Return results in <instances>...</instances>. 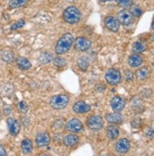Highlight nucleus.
I'll return each mask as SVG.
<instances>
[{
	"instance_id": "obj_1",
	"label": "nucleus",
	"mask_w": 154,
	"mask_h": 156,
	"mask_svg": "<svg viewBox=\"0 0 154 156\" xmlns=\"http://www.w3.org/2000/svg\"><path fill=\"white\" fill-rule=\"evenodd\" d=\"M74 36L71 33H65L63 34L61 37L58 40L56 47H55V51L58 55H62L69 51V49L72 48V45L74 44Z\"/></svg>"
},
{
	"instance_id": "obj_30",
	"label": "nucleus",
	"mask_w": 154,
	"mask_h": 156,
	"mask_svg": "<svg viewBox=\"0 0 154 156\" xmlns=\"http://www.w3.org/2000/svg\"><path fill=\"white\" fill-rule=\"evenodd\" d=\"M131 14L133 16H136V17L141 16L142 13H143L142 10H141V9L138 6H133V5L131 7Z\"/></svg>"
},
{
	"instance_id": "obj_3",
	"label": "nucleus",
	"mask_w": 154,
	"mask_h": 156,
	"mask_svg": "<svg viewBox=\"0 0 154 156\" xmlns=\"http://www.w3.org/2000/svg\"><path fill=\"white\" fill-rule=\"evenodd\" d=\"M69 97L67 95L65 94H60V95H56V96H53L50 98V101L49 104L50 106L55 109V110H61V109H65L68 103H69Z\"/></svg>"
},
{
	"instance_id": "obj_19",
	"label": "nucleus",
	"mask_w": 154,
	"mask_h": 156,
	"mask_svg": "<svg viewBox=\"0 0 154 156\" xmlns=\"http://www.w3.org/2000/svg\"><path fill=\"white\" fill-rule=\"evenodd\" d=\"M21 150L24 154H30L33 150V144L32 141L29 138L24 139L21 143Z\"/></svg>"
},
{
	"instance_id": "obj_9",
	"label": "nucleus",
	"mask_w": 154,
	"mask_h": 156,
	"mask_svg": "<svg viewBox=\"0 0 154 156\" xmlns=\"http://www.w3.org/2000/svg\"><path fill=\"white\" fill-rule=\"evenodd\" d=\"M104 24L107 29L113 32H116L119 30L120 23L118 20H117V18H115L114 16H107L104 20Z\"/></svg>"
},
{
	"instance_id": "obj_26",
	"label": "nucleus",
	"mask_w": 154,
	"mask_h": 156,
	"mask_svg": "<svg viewBox=\"0 0 154 156\" xmlns=\"http://www.w3.org/2000/svg\"><path fill=\"white\" fill-rule=\"evenodd\" d=\"M114 1L121 8H124V9L131 8L133 5V0H114Z\"/></svg>"
},
{
	"instance_id": "obj_20",
	"label": "nucleus",
	"mask_w": 154,
	"mask_h": 156,
	"mask_svg": "<svg viewBox=\"0 0 154 156\" xmlns=\"http://www.w3.org/2000/svg\"><path fill=\"white\" fill-rule=\"evenodd\" d=\"M18 68H20L21 70H29L31 67V62L24 57H19L16 61Z\"/></svg>"
},
{
	"instance_id": "obj_21",
	"label": "nucleus",
	"mask_w": 154,
	"mask_h": 156,
	"mask_svg": "<svg viewBox=\"0 0 154 156\" xmlns=\"http://www.w3.org/2000/svg\"><path fill=\"white\" fill-rule=\"evenodd\" d=\"M135 75H136V77L139 80H144L150 76V71L148 67L143 66V67L137 69V71L135 72Z\"/></svg>"
},
{
	"instance_id": "obj_36",
	"label": "nucleus",
	"mask_w": 154,
	"mask_h": 156,
	"mask_svg": "<svg viewBox=\"0 0 154 156\" xmlns=\"http://www.w3.org/2000/svg\"><path fill=\"white\" fill-rule=\"evenodd\" d=\"M101 2H108V1H110V0H100Z\"/></svg>"
},
{
	"instance_id": "obj_5",
	"label": "nucleus",
	"mask_w": 154,
	"mask_h": 156,
	"mask_svg": "<svg viewBox=\"0 0 154 156\" xmlns=\"http://www.w3.org/2000/svg\"><path fill=\"white\" fill-rule=\"evenodd\" d=\"M86 125L90 130L99 131L104 126V120L100 115H91L87 118Z\"/></svg>"
},
{
	"instance_id": "obj_24",
	"label": "nucleus",
	"mask_w": 154,
	"mask_h": 156,
	"mask_svg": "<svg viewBox=\"0 0 154 156\" xmlns=\"http://www.w3.org/2000/svg\"><path fill=\"white\" fill-rule=\"evenodd\" d=\"M146 49H147V44L142 42H135L132 44V51L134 53L140 54L146 51Z\"/></svg>"
},
{
	"instance_id": "obj_27",
	"label": "nucleus",
	"mask_w": 154,
	"mask_h": 156,
	"mask_svg": "<svg viewBox=\"0 0 154 156\" xmlns=\"http://www.w3.org/2000/svg\"><path fill=\"white\" fill-rule=\"evenodd\" d=\"M26 2V0H10L9 1V6L12 9H15V8L22 7Z\"/></svg>"
},
{
	"instance_id": "obj_25",
	"label": "nucleus",
	"mask_w": 154,
	"mask_h": 156,
	"mask_svg": "<svg viewBox=\"0 0 154 156\" xmlns=\"http://www.w3.org/2000/svg\"><path fill=\"white\" fill-rule=\"evenodd\" d=\"M77 63H78L79 68L81 71H86L88 69V67H89V61L86 58H84V57L79 58L78 60V62H77Z\"/></svg>"
},
{
	"instance_id": "obj_12",
	"label": "nucleus",
	"mask_w": 154,
	"mask_h": 156,
	"mask_svg": "<svg viewBox=\"0 0 154 156\" xmlns=\"http://www.w3.org/2000/svg\"><path fill=\"white\" fill-rule=\"evenodd\" d=\"M50 136L47 133L44 132V133H39L36 135L35 142L39 148H43V147H47L50 144Z\"/></svg>"
},
{
	"instance_id": "obj_14",
	"label": "nucleus",
	"mask_w": 154,
	"mask_h": 156,
	"mask_svg": "<svg viewBox=\"0 0 154 156\" xmlns=\"http://www.w3.org/2000/svg\"><path fill=\"white\" fill-rule=\"evenodd\" d=\"M107 122L110 124H121L123 122V115L120 114V112H114L109 113L105 116Z\"/></svg>"
},
{
	"instance_id": "obj_8",
	"label": "nucleus",
	"mask_w": 154,
	"mask_h": 156,
	"mask_svg": "<svg viewBox=\"0 0 154 156\" xmlns=\"http://www.w3.org/2000/svg\"><path fill=\"white\" fill-rule=\"evenodd\" d=\"M92 45V42L87 38L79 37L75 41V49L77 51H86Z\"/></svg>"
},
{
	"instance_id": "obj_4",
	"label": "nucleus",
	"mask_w": 154,
	"mask_h": 156,
	"mask_svg": "<svg viewBox=\"0 0 154 156\" xmlns=\"http://www.w3.org/2000/svg\"><path fill=\"white\" fill-rule=\"evenodd\" d=\"M105 80L108 84L112 86H115L120 83L121 81V73L116 68H110L108 69L105 74Z\"/></svg>"
},
{
	"instance_id": "obj_2",
	"label": "nucleus",
	"mask_w": 154,
	"mask_h": 156,
	"mask_svg": "<svg viewBox=\"0 0 154 156\" xmlns=\"http://www.w3.org/2000/svg\"><path fill=\"white\" fill-rule=\"evenodd\" d=\"M81 17V13L78 8L74 6H70L62 13V18L68 24H77L79 22Z\"/></svg>"
},
{
	"instance_id": "obj_10",
	"label": "nucleus",
	"mask_w": 154,
	"mask_h": 156,
	"mask_svg": "<svg viewBox=\"0 0 154 156\" xmlns=\"http://www.w3.org/2000/svg\"><path fill=\"white\" fill-rule=\"evenodd\" d=\"M111 107L114 112H121L126 106V100L119 96H114L111 99Z\"/></svg>"
},
{
	"instance_id": "obj_7",
	"label": "nucleus",
	"mask_w": 154,
	"mask_h": 156,
	"mask_svg": "<svg viewBox=\"0 0 154 156\" xmlns=\"http://www.w3.org/2000/svg\"><path fill=\"white\" fill-rule=\"evenodd\" d=\"M65 128L70 133H79L83 129V124L78 118H72L65 125Z\"/></svg>"
},
{
	"instance_id": "obj_34",
	"label": "nucleus",
	"mask_w": 154,
	"mask_h": 156,
	"mask_svg": "<svg viewBox=\"0 0 154 156\" xmlns=\"http://www.w3.org/2000/svg\"><path fill=\"white\" fill-rule=\"evenodd\" d=\"M7 151L5 150V147L3 145H0V156H6Z\"/></svg>"
},
{
	"instance_id": "obj_15",
	"label": "nucleus",
	"mask_w": 154,
	"mask_h": 156,
	"mask_svg": "<svg viewBox=\"0 0 154 156\" xmlns=\"http://www.w3.org/2000/svg\"><path fill=\"white\" fill-rule=\"evenodd\" d=\"M73 111L76 114H85L91 111V105L84 101H77L73 105Z\"/></svg>"
},
{
	"instance_id": "obj_22",
	"label": "nucleus",
	"mask_w": 154,
	"mask_h": 156,
	"mask_svg": "<svg viewBox=\"0 0 154 156\" xmlns=\"http://www.w3.org/2000/svg\"><path fill=\"white\" fill-rule=\"evenodd\" d=\"M1 59L6 62H12L14 61V53L11 49H4L1 51Z\"/></svg>"
},
{
	"instance_id": "obj_35",
	"label": "nucleus",
	"mask_w": 154,
	"mask_h": 156,
	"mask_svg": "<svg viewBox=\"0 0 154 156\" xmlns=\"http://www.w3.org/2000/svg\"><path fill=\"white\" fill-rule=\"evenodd\" d=\"M151 29L154 30V21H152V23H151Z\"/></svg>"
},
{
	"instance_id": "obj_18",
	"label": "nucleus",
	"mask_w": 154,
	"mask_h": 156,
	"mask_svg": "<svg viewBox=\"0 0 154 156\" xmlns=\"http://www.w3.org/2000/svg\"><path fill=\"white\" fill-rule=\"evenodd\" d=\"M79 138L77 134L71 133V134H67L66 136L63 137L62 142L67 147H75L79 143Z\"/></svg>"
},
{
	"instance_id": "obj_13",
	"label": "nucleus",
	"mask_w": 154,
	"mask_h": 156,
	"mask_svg": "<svg viewBox=\"0 0 154 156\" xmlns=\"http://www.w3.org/2000/svg\"><path fill=\"white\" fill-rule=\"evenodd\" d=\"M7 124H8V128H9V132H10V133L12 135L15 136L19 133V132L21 130V125H20L19 121H17L14 118H8Z\"/></svg>"
},
{
	"instance_id": "obj_16",
	"label": "nucleus",
	"mask_w": 154,
	"mask_h": 156,
	"mask_svg": "<svg viewBox=\"0 0 154 156\" xmlns=\"http://www.w3.org/2000/svg\"><path fill=\"white\" fill-rule=\"evenodd\" d=\"M144 60H143V57L141 56V55L137 54V53H134L132 55H131V56L129 57V60H128V62L130 66L131 67H139L142 63H143Z\"/></svg>"
},
{
	"instance_id": "obj_31",
	"label": "nucleus",
	"mask_w": 154,
	"mask_h": 156,
	"mask_svg": "<svg viewBox=\"0 0 154 156\" xmlns=\"http://www.w3.org/2000/svg\"><path fill=\"white\" fill-rule=\"evenodd\" d=\"M124 77H125L126 81H131L134 78V73L129 69H127L124 71Z\"/></svg>"
},
{
	"instance_id": "obj_23",
	"label": "nucleus",
	"mask_w": 154,
	"mask_h": 156,
	"mask_svg": "<svg viewBox=\"0 0 154 156\" xmlns=\"http://www.w3.org/2000/svg\"><path fill=\"white\" fill-rule=\"evenodd\" d=\"M131 107L136 113H142L143 109H144L141 99L137 97H135L131 99Z\"/></svg>"
},
{
	"instance_id": "obj_17",
	"label": "nucleus",
	"mask_w": 154,
	"mask_h": 156,
	"mask_svg": "<svg viewBox=\"0 0 154 156\" xmlns=\"http://www.w3.org/2000/svg\"><path fill=\"white\" fill-rule=\"evenodd\" d=\"M106 133H107V136L109 137V139L114 140L119 135V128L115 124H111L107 127Z\"/></svg>"
},
{
	"instance_id": "obj_6",
	"label": "nucleus",
	"mask_w": 154,
	"mask_h": 156,
	"mask_svg": "<svg viewBox=\"0 0 154 156\" xmlns=\"http://www.w3.org/2000/svg\"><path fill=\"white\" fill-rule=\"evenodd\" d=\"M134 16L131 14V12L128 10H124L120 11L118 13H117V20L119 21L120 24L124 25V26H129L133 22Z\"/></svg>"
},
{
	"instance_id": "obj_11",
	"label": "nucleus",
	"mask_w": 154,
	"mask_h": 156,
	"mask_svg": "<svg viewBox=\"0 0 154 156\" xmlns=\"http://www.w3.org/2000/svg\"><path fill=\"white\" fill-rule=\"evenodd\" d=\"M130 149H131V142L127 138H121L115 144V151L118 153L121 154L127 153L130 151Z\"/></svg>"
},
{
	"instance_id": "obj_29",
	"label": "nucleus",
	"mask_w": 154,
	"mask_h": 156,
	"mask_svg": "<svg viewBox=\"0 0 154 156\" xmlns=\"http://www.w3.org/2000/svg\"><path fill=\"white\" fill-rule=\"evenodd\" d=\"M53 62H54V66H57V67H63L66 66V62L65 60L60 57V56H57L55 59L53 60Z\"/></svg>"
},
{
	"instance_id": "obj_33",
	"label": "nucleus",
	"mask_w": 154,
	"mask_h": 156,
	"mask_svg": "<svg viewBox=\"0 0 154 156\" xmlns=\"http://www.w3.org/2000/svg\"><path fill=\"white\" fill-rule=\"evenodd\" d=\"M25 26V21L24 20H19L17 21L16 23H14L12 26V30H18V29H21Z\"/></svg>"
},
{
	"instance_id": "obj_28",
	"label": "nucleus",
	"mask_w": 154,
	"mask_h": 156,
	"mask_svg": "<svg viewBox=\"0 0 154 156\" xmlns=\"http://www.w3.org/2000/svg\"><path fill=\"white\" fill-rule=\"evenodd\" d=\"M39 60L42 63H48L52 61V55L47 52H44L40 56Z\"/></svg>"
},
{
	"instance_id": "obj_32",
	"label": "nucleus",
	"mask_w": 154,
	"mask_h": 156,
	"mask_svg": "<svg viewBox=\"0 0 154 156\" xmlns=\"http://www.w3.org/2000/svg\"><path fill=\"white\" fill-rule=\"evenodd\" d=\"M18 108H19L21 113H23V114H26V112H28V110H29V106L25 101L19 102V104H18Z\"/></svg>"
}]
</instances>
